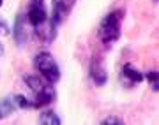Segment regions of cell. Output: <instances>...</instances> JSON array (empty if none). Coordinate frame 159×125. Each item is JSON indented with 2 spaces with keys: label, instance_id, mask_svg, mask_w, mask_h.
I'll list each match as a JSON object with an SVG mask.
<instances>
[{
  "label": "cell",
  "instance_id": "14",
  "mask_svg": "<svg viewBox=\"0 0 159 125\" xmlns=\"http://www.w3.org/2000/svg\"><path fill=\"white\" fill-rule=\"evenodd\" d=\"M102 125H124V120L119 118V116H108L101 122Z\"/></svg>",
  "mask_w": 159,
  "mask_h": 125
},
{
  "label": "cell",
  "instance_id": "16",
  "mask_svg": "<svg viewBox=\"0 0 159 125\" xmlns=\"http://www.w3.org/2000/svg\"><path fill=\"white\" fill-rule=\"evenodd\" d=\"M2 53H4V46L0 44V55H2Z\"/></svg>",
  "mask_w": 159,
  "mask_h": 125
},
{
  "label": "cell",
  "instance_id": "9",
  "mask_svg": "<svg viewBox=\"0 0 159 125\" xmlns=\"http://www.w3.org/2000/svg\"><path fill=\"white\" fill-rule=\"evenodd\" d=\"M57 28H58L57 25H53V21L48 19L44 25H41V27L34 28V32H35V35H37L41 41H44V42H51V41L57 37Z\"/></svg>",
  "mask_w": 159,
  "mask_h": 125
},
{
  "label": "cell",
  "instance_id": "13",
  "mask_svg": "<svg viewBox=\"0 0 159 125\" xmlns=\"http://www.w3.org/2000/svg\"><path fill=\"white\" fill-rule=\"evenodd\" d=\"M145 78L148 80V85H150V88H152V90L157 93V92H159V72H157V71H148Z\"/></svg>",
  "mask_w": 159,
  "mask_h": 125
},
{
  "label": "cell",
  "instance_id": "1",
  "mask_svg": "<svg viewBox=\"0 0 159 125\" xmlns=\"http://www.w3.org/2000/svg\"><path fill=\"white\" fill-rule=\"evenodd\" d=\"M122 19H124V11L122 9L108 12L101 19V23H99V41L104 46H111L120 39V34H122Z\"/></svg>",
  "mask_w": 159,
  "mask_h": 125
},
{
  "label": "cell",
  "instance_id": "2",
  "mask_svg": "<svg viewBox=\"0 0 159 125\" xmlns=\"http://www.w3.org/2000/svg\"><path fill=\"white\" fill-rule=\"evenodd\" d=\"M23 83L29 86L32 93H34V102L37 106V109L43 108V106H48L51 104L55 99H57V92L53 88L51 83L48 81H43L39 76H34V74H23Z\"/></svg>",
  "mask_w": 159,
  "mask_h": 125
},
{
  "label": "cell",
  "instance_id": "7",
  "mask_svg": "<svg viewBox=\"0 0 159 125\" xmlns=\"http://www.w3.org/2000/svg\"><path fill=\"white\" fill-rule=\"evenodd\" d=\"M51 4H53V12H51L50 19L53 21V25L58 27L66 19V16L71 12V9L76 4V0H51Z\"/></svg>",
  "mask_w": 159,
  "mask_h": 125
},
{
  "label": "cell",
  "instance_id": "17",
  "mask_svg": "<svg viewBox=\"0 0 159 125\" xmlns=\"http://www.w3.org/2000/svg\"><path fill=\"white\" fill-rule=\"evenodd\" d=\"M2 4H4V0H0V7H2Z\"/></svg>",
  "mask_w": 159,
  "mask_h": 125
},
{
  "label": "cell",
  "instance_id": "4",
  "mask_svg": "<svg viewBox=\"0 0 159 125\" xmlns=\"http://www.w3.org/2000/svg\"><path fill=\"white\" fill-rule=\"evenodd\" d=\"M27 19H29L32 28H37V27L44 25V23L50 19L44 0H30L29 11H27Z\"/></svg>",
  "mask_w": 159,
  "mask_h": 125
},
{
  "label": "cell",
  "instance_id": "5",
  "mask_svg": "<svg viewBox=\"0 0 159 125\" xmlns=\"http://www.w3.org/2000/svg\"><path fill=\"white\" fill-rule=\"evenodd\" d=\"M12 37H14V41H16L18 46H25V44L30 42L32 34H30V28H29L27 14H18L16 16L14 27H12Z\"/></svg>",
  "mask_w": 159,
  "mask_h": 125
},
{
  "label": "cell",
  "instance_id": "12",
  "mask_svg": "<svg viewBox=\"0 0 159 125\" xmlns=\"http://www.w3.org/2000/svg\"><path fill=\"white\" fill-rule=\"evenodd\" d=\"M12 99H14L16 108H20V109H37V106H35V102H34V99H29V97L21 95V93L12 95Z\"/></svg>",
  "mask_w": 159,
  "mask_h": 125
},
{
  "label": "cell",
  "instance_id": "3",
  "mask_svg": "<svg viewBox=\"0 0 159 125\" xmlns=\"http://www.w3.org/2000/svg\"><path fill=\"white\" fill-rule=\"evenodd\" d=\"M34 65L39 71V74L43 76V80H46L48 83L57 85L60 81V76H62L60 74V67H58V63L55 62V58H53V55L50 51L37 53L34 58Z\"/></svg>",
  "mask_w": 159,
  "mask_h": 125
},
{
  "label": "cell",
  "instance_id": "6",
  "mask_svg": "<svg viewBox=\"0 0 159 125\" xmlns=\"http://www.w3.org/2000/svg\"><path fill=\"white\" fill-rule=\"evenodd\" d=\"M89 74H90V80L94 81L96 86H102L108 83V72H106V65L104 60L101 57H92L90 65H89Z\"/></svg>",
  "mask_w": 159,
  "mask_h": 125
},
{
  "label": "cell",
  "instance_id": "15",
  "mask_svg": "<svg viewBox=\"0 0 159 125\" xmlns=\"http://www.w3.org/2000/svg\"><path fill=\"white\" fill-rule=\"evenodd\" d=\"M9 34V27L6 21H0V35H7Z\"/></svg>",
  "mask_w": 159,
  "mask_h": 125
},
{
  "label": "cell",
  "instance_id": "10",
  "mask_svg": "<svg viewBox=\"0 0 159 125\" xmlns=\"http://www.w3.org/2000/svg\"><path fill=\"white\" fill-rule=\"evenodd\" d=\"M14 109H16L14 99H12V97H4V99L0 101V120L11 116V114L14 113Z\"/></svg>",
  "mask_w": 159,
  "mask_h": 125
},
{
  "label": "cell",
  "instance_id": "8",
  "mask_svg": "<svg viewBox=\"0 0 159 125\" xmlns=\"http://www.w3.org/2000/svg\"><path fill=\"white\" fill-rule=\"evenodd\" d=\"M145 80V74L142 71H138L134 65L131 63H125L122 67V81L125 83V86H133V85H138Z\"/></svg>",
  "mask_w": 159,
  "mask_h": 125
},
{
  "label": "cell",
  "instance_id": "18",
  "mask_svg": "<svg viewBox=\"0 0 159 125\" xmlns=\"http://www.w3.org/2000/svg\"><path fill=\"white\" fill-rule=\"evenodd\" d=\"M152 2H154V4H157V2H159V0H152Z\"/></svg>",
  "mask_w": 159,
  "mask_h": 125
},
{
  "label": "cell",
  "instance_id": "11",
  "mask_svg": "<svg viewBox=\"0 0 159 125\" xmlns=\"http://www.w3.org/2000/svg\"><path fill=\"white\" fill-rule=\"evenodd\" d=\"M39 123L43 125H60L62 123V120L58 116L55 111H43L39 114Z\"/></svg>",
  "mask_w": 159,
  "mask_h": 125
}]
</instances>
